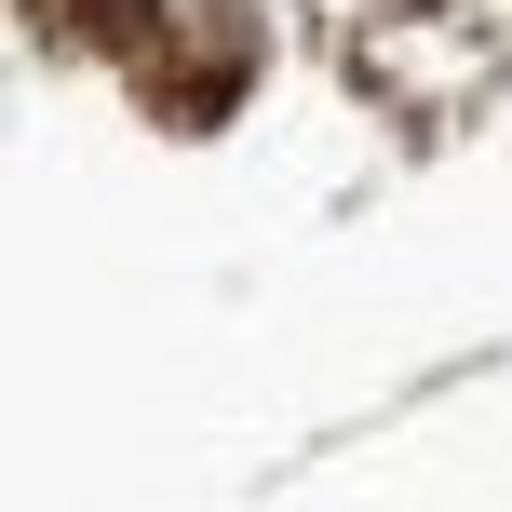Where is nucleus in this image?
I'll use <instances>...</instances> for the list:
<instances>
[{"label":"nucleus","mask_w":512,"mask_h":512,"mask_svg":"<svg viewBox=\"0 0 512 512\" xmlns=\"http://www.w3.org/2000/svg\"><path fill=\"white\" fill-rule=\"evenodd\" d=\"M149 0H54V27H135Z\"/></svg>","instance_id":"obj_1"}]
</instances>
